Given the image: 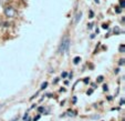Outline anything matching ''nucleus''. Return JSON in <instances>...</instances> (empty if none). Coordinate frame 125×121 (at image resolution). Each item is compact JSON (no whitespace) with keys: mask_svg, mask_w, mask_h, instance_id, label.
<instances>
[{"mask_svg":"<svg viewBox=\"0 0 125 121\" xmlns=\"http://www.w3.org/2000/svg\"><path fill=\"white\" fill-rule=\"evenodd\" d=\"M69 46H70V38H69L68 36L63 37V39H62L61 43H60V46H59V52H60V53H65V52H68Z\"/></svg>","mask_w":125,"mask_h":121,"instance_id":"obj_1","label":"nucleus"},{"mask_svg":"<svg viewBox=\"0 0 125 121\" xmlns=\"http://www.w3.org/2000/svg\"><path fill=\"white\" fill-rule=\"evenodd\" d=\"M5 13H6V16H8V17H14L17 14V11L14 10V8L7 7L5 9Z\"/></svg>","mask_w":125,"mask_h":121,"instance_id":"obj_2","label":"nucleus"},{"mask_svg":"<svg viewBox=\"0 0 125 121\" xmlns=\"http://www.w3.org/2000/svg\"><path fill=\"white\" fill-rule=\"evenodd\" d=\"M81 17H82V12H79V13H78V16L75 17V20H74V22H75V24H78V22L80 21Z\"/></svg>","mask_w":125,"mask_h":121,"instance_id":"obj_3","label":"nucleus"},{"mask_svg":"<svg viewBox=\"0 0 125 121\" xmlns=\"http://www.w3.org/2000/svg\"><path fill=\"white\" fill-rule=\"evenodd\" d=\"M68 116H70V117H74V116H76V112H74V111H72V110H70V111H68Z\"/></svg>","mask_w":125,"mask_h":121,"instance_id":"obj_4","label":"nucleus"},{"mask_svg":"<svg viewBox=\"0 0 125 121\" xmlns=\"http://www.w3.org/2000/svg\"><path fill=\"white\" fill-rule=\"evenodd\" d=\"M80 59H81L80 57H75V58H74V60H73V63L74 64H78L79 62H80Z\"/></svg>","mask_w":125,"mask_h":121,"instance_id":"obj_5","label":"nucleus"},{"mask_svg":"<svg viewBox=\"0 0 125 121\" xmlns=\"http://www.w3.org/2000/svg\"><path fill=\"white\" fill-rule=\"evenodd\" d=\"M48 87V82H43L42 85H41V90H43V89H45Z\"/></svg>","mask_w":125,"mask_h":121,"instance_id":"obj_6","label":"nucleus"},{"mask_svg":"<svg viewBox=\"0 0 125 121\" xmlns=\"http://www.w3.org/2000/svg\"><path fill=\"white\" fill-rule=\"evenodd\" d=\"M125 47H124V45H122V46H121V47H120V51H121V52H124V51H125Z\"/></svg>","mask_w":125,"mask_h":121,"instance_id":"obj_7","label":"nucleus"},{"mask_svg":"<svg viewBox=\"0 0 125 121\" xmlns=\"http://www.w3.org/2000/svg\"><path fill=\"white\" fill-rule=\"evenodd\" d=\"M114 31H115L116 35H117V33H120V28H118V27H115V28H114Z\"/></svg>","mask_w":125,"mask_h":121,"instance_id":"obj_8","label":"nucleus"},{"mask_svg":"<svg viewBox=\"0 0 125 121\" xmlns=\"http://www.w3.org/2000/svg\"><path fill=\"white\" fill-rule=\"evenodd\" d=\"M102 81H103V77L99 76V78H97V82H102Z\"/></svg>","mask_w":125,"mask_h":121,"instance_id":"obj_9","label":"nucleus"},{"mask_svg":"<svg viewBox=\"0 0 125 121\" xmlns=\"http://www.w3.org/2000/svg\"><path fill=\"white\" fill-rule=\"evenodd\" d=\"M121 7H122V8L125 7V1H124V0H122V1H121Z\"/></svg>","mask_w":125,"mask_h":121,"instance_id":"obj_10","label":"nucleus"},{"mask_svg":"<svg viewBox=\"0 0 125 121\" xmlns=\"http://www.w3.org/2000/svg\"><path fill=\"white\" fill-rule=\"evenodd\" d=\"M118 64H120V66H123V64H124V59H121L120 62H118Z\"/></svg>","mask_w":125,"mask_h":121,"instance_id":"obj_11","label":"nucleus"},{"mask_svg":"<svg viewBox=\"0 0 125 121\" xmlns=\"http://www.w3.org/2000/svg\"><path fill=\"white\" fill-rule=\"evenodd\" d=\"M92 92H93V90H92V89H89V90H87V95H89V96H90V95H92Z\"/></svg>","mask_w":125,"mask_h":121,"instance_id":"obj_12","label":"nucleus"},{"mask_svg":"<svg viewBox=\"0 0 125 121\" xmlns=\"http://www.w3.org/2000/svg\"><path fill=\"white\" fill-rule=\"evenodd\" d=\"M66 76H68V73H66V72H62V74H61L62 78H65Z\"/></svg>","mask_w":125,"mask_h":121,"instance_id":"obj_13","label":"nucleus"},{"mask_svg":"<svg viewBox=\"0 0 125 121\" xmlns=\"http://www.w3.org/2000/svg\"><path fill=\"white\" fill-rule=\"evenodd\" d=\"M120 103H121V105H124V98H122V99H121Z\"/></svg>","mask_w":125,"mask_h":121,"instance_id":"obj_14","label":"nucleus"},{"mask_svg":"<svg viewBox=\"0 0 125 121\" xmlns=\"http://www.w3.org/2000/svg\"><path fill=\"white\" fill-rule=\"evenodd\" d=\"M39 118H40V116H37L34 119H33V121H37V120H39Z\"/></svg>","mask_w":125,"mask_h":121,"instance_id":"obj_15","label":"nucleus"},{"mask_svg":"<svg viewBox=\"0 0 125 121\" xmlns=\"http://www.w3.org/2000/svg\"><path fill=\"white\" fill-rule=\"evenodd\" d=\"M38 110H39V112H42V111H43V110H44V109H43V108H42V107H40V108H39V109H38Z\"/></svg>","mask_w":125,"mask_h":121,"instance_id":"obj_16","label":"nucleus"},{"mask_svg":"<svg viewBox=\"0 0 125 121\" xmlns=\"http://www.w3.org/2000/svg\"><path fill=\"white\" fill-rule=\"evenodd\" d=\"M107 27H109V26H107V24H103V26H102V28H104V29H107Z\"/></svg>","mask_w":125,"mask_h":121,"instance_id":"obj_17","label":"nucleus"},{"mask_svg":"<svg viewBox=\"0 0 125 121\" xmlns=\"http://www.w3.org/2000/svg\"><path fill=\"white\" fill-rule=\"evenodd\" d=\"M90 18H93V11H90Z\"/></svg>","mask_w":125,"mask_h":121,"instance_id":"obj_18","label":"nucleus"},{"mask_svg":"<svg viewBox=\"0 0 125 121\" xmlns=\"http://www.w3.org/2000/svg\"><path fill=\"white\" fill-rule=\"evenodd\" d=\"M116 12H117V13H120V12H121V9H120V8H116Z\"/></svg>","mask_w":125,"mask_h":121,"instance_id":"obj_19","label":"nucleus"},{"mask_svg":"<svg viewBox=\"0 0 125 121\" xmlns=\"http://www.w3.org/2000/svg\"><path fill=\"white\" fill-rule=\"evenodd\" d=\"M27 117H28V113H26V114H24V117H23V120H26V119H27Z\"/></svg>","mask_w":125,"mask_h":121,"instance_id":"obj_20","label":"nucleus"},{"mask_svg":"<svg viewBox=\"0 0 125 121\" xmlns=\"http://www.w3.org/2000/svg\"><path fill=\"white\" fill-rule=\"evenodd\" d=\"M104 91H107V87L105 85H104Z\"/></svg>","mask_w":125,"mask_h":121,"instance_id":"obj_21","label":"nucleus"}]
</instances>
